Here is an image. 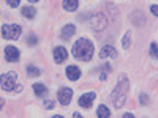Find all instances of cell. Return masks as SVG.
Wrapping results in <instances>:
<instances>
[{
  "instance_id": "9c48e42d",
  "label": "cell",
  "mask_w": 158,
  "mask_h": 118,
  "mask_svg": "<svg viewBox=\"0 0 158 118\" xmlns=\"http://www.w3.org/2000/svg\"><path fill=\"white\" fill-rule=\"evenodd\" d=\"M108 57H111V58H115V57H117L115 47H112V46H103V47H101V50H100V58H108Z\"/></svg>"
},
{
  "instance_id": "2e32d148",
  "label": "cell",
  "mask_w": 158,
  "mask_h": 118,
  "mask_svg": "<svg viewBox=\"0 0 158 118\" xmlns=\"http://www.w3.org/2000/svg\"><path fill=\"white\" fill-rule=\"evenodd\" d=\"M27 74L32 76V77H38V76H41V71H40V68L30 65V66H27Z\"/></svg>"
},
{
  "instance_id": "ac0fdd59",
  "label": "cell",
  "mask_w": 158,
  "mask_h": 118,
  "mask_svg": "<svg viewBox=\"0 0 158 118\" xmlns=\"http://www.w3.org/2000/svg\"><path fill=\"white\" fill-rule=\"evenodd\" d=\"M108 73H111V66H109V65H104V68H103L101 73H100V79H101V81H106Z\"/></svg>"
},
{
  "instance_id": "d4e9b609",
  "label": "cell",
  "mask_w": 158,
  "mask_h": 118,
  "mask_svg": "<svg viewBox=\"0 0 158 118\" xmlns=\"http://www.w3.org/2000/svg\"><path fill=\"white\" fill-rule=\"evenodd\" d=\"M131 116H133V113H125L123 115V118H131Z\"/></svg>"
},
{
  "instance_id": "d6986e66",
  "label": "cell",
  "mask_w": 158,
  "mask_h": 118,
  "mask_svg": "<svg viewBox=\"0 0 158 118\" xmlns=\"http://www.w3.org/2000/svg\"><path fill=\"white\" fill-rule=\"evenodd\" d=\"M150 55L158 60V44H156V43H152V44H150Z\"/></svg>"
},
{
  "instance_id": "8992f818",
  "label": "cell",
  "mask_w": 158,
  "mask_h": 118,
  "mask_svg": "<svg viewBox=\"0 0 158 118\" xmlns=\"http://www.w3.org/2000/svg\"><path fill=\"white\" fill-rule=\"evenodd\" d=\"M94 101H95V93L94 91H89V93H85V95H82L81 98H79V106L84 107V109H90Z\"/></svg>"
},
{
  "instance_id": "5bb4252c",
  "label": "cell",
  "mask_w": 158,
  "mask_h": 118,
  "mask_svg": "<svg viewBox=\"0 0 158 118\" xmlns=\"http://www.w3.org/2000/svg\"><path fill=\"white\" fill-rule=\"evenodd\" d=\"M109 115H111V112L106 106H103V104L98 106V109H97V116L98 118H109Z\"/></svg>"
},
{
  "instance_id": "ba28073f",
  "label": "cell",
  "mask_w": 158,
  "mask_h": 118,
  "mask_svg": "<svg viewBox=\"0 0 158 118\" xmlns=\"http://www.w3.org/2000/svg\"><path fill=\"white\" fill-rule=\"evenodd\" d=\"M67 58H68V50L65 47H62V46H57L54 49V61L56 63H63Z\"/></svg>"
},
{
  "instance_id": "7402d4cb",
  "label": "cell",
  "mask_w": 158,
  "mask_h": 118,
  "mask_svg": "<svg viewBox=\"0 0 158 118\" xmlns=\"http://www.w3.org/2000/svg\"><path fill=\"white\" fill-rule=\"evenodd\" d=\"M44 107L46 109H52V107H54V101H51V99L44 101Z\"/></svg>"
},
{
  "instance_id": "9a60e30c",
  "label": "cell",
  "mask_w": 158,
  "mask_h": 118,
  "mask_svg": "<svg viewBox=\"0 0 158 118\" xmlns=\"http://www.w3.org/2000/svg\"><path fill=\"white\" fill-rule=\"evenodd\" d=\"M22 16L24 18H27V19H32V18H35V8L33 6H22Z\"/></svg>"
},
{
  "instance_id": "30bf717a",
  "label": "cell",
  "mask_w": 158,
  "mask_h": 118,
  "mask_svg": "<svg viewBox=\"0 0 158 118\" xmlns=\"http://www.w3.org/2000/svg\"><path fill=\"white\" fill-rule=\"evenodd\" d=\"M74 32H76V27H74L73 24H70V25H65V27L62 29V32H60V38L67 41V39H70V38L74 35Z\"/></svg>"
},
{
  "instance_id": "8fae6325",
  "label": "cell",
  "mask_w": 158,
  "mask_h": 118,
  "mask_svg": "<svg viewBox=\"0 0 158 118\" xmlns=\"http://www.w3.org/2000/svg\"><path fill=\"white\" fill-rule=\"evenodd\" d=\"M79 76H81V69H79L77 66H68L67 68V77L70 79V81H77Z\"/></svg>"
},
{
  "instance_id": "3957f363",
  "label": "cell",
  "mask_w": 158,
  "mask_h": 118,
  "mask_svg": "<svg viewBox=\"0 0 158 118\" xmlns=\"http://www.w3.org/2000/svg\"><path fill=\"white\" fill-rule=\"evenodd\" d=\"M0 81H2V90L5 91H13V90H16V91H21L22 87L21 84H18V76L16 73H6V74H2L0 76Z\"/></svg>"
},
{
  "instance_id": "5b68a950",
  "label": "cell",
  "mask_w": 158,
  "mask_h": 118,
  "mask_svg": "<svg viewBox=\"0 0 158 118\" xmlns=\"http://www.w3.org/2000/svg\"><path fill=\"white\" fill-rule=\"evenodd\" d=\"M73 98V90L71 88H67V87H62L59 91H57V99L62 106H68L70 101Z\"/></svg>"
},
{
  "instance_id": "7a4b0ae2",
  "label": "cell",
  "mask_w": 158,
  "mask_h": 118,
  "mask_svg": "<svg viewBox=\"0 0 158 118\" xmlns=\"http://www.w3.org/2000/svg\"><path fill=\"white\" fill-rule=\"evenodd\" d=\"M73 55L81 61H90L94 57V43L87 38H81L73 44Z\"/></svg>"
},
{
  "instance_id": "277c9868",
  "label": "cell",
  "mask_w": 158,
  "mask_h": 118,
  "mask_svg": "<svg viewBox=\"0 0 158 118\" xmlns=\"http://www.w3.org/2000/svg\"><path fill=\"white\" fill-rule=\"evenodd\" d=\"M21 33H22V29L18 24H3L2 25V36L5 39H19Z\"/></svg>"
},
{
  "instance_id": "6da1fadb",
  "label": "cell",
  "mask_w": 158,
  "mask_h": 118,
  "mask_svg": "<svg viewBox=\"0 0 158 118\" xmlns=\"http://www.w3.org/2000/svg\"><path fill=\"white\" fill-rule=\"evenodd\" d=\"M128 88H130V82L127 76H120L118 82L115 85V88L112 90V93L109 96V101L112 102V106L115 109H120L125 101H127V95H128Z\"/></svg>"
},
{
  "instance_id": "52a82bcc",
  "label": "cell",
  "mask_w": 158,
  "mask_h": 118,
  "mask_svg": "<svg viewBox=\"0 0 158 118\" xmlns=\"http://www.w3.org/2000/svg\"><path fill=\"white\" fill-rule=\"evenodd\" d=\"M5 58H6V61H10V63L18 61V60H19V50H18L15 46H6V47H5Z\"/></svg>"
},
{
  "instance_id": "e0dca14e",
  "label": "cell",
  "mask_w": 158,
  "mask_h": 118,
  "mask_svg": "<svg viewBox=\"0 0 158 118\" xmlns=\"http://www.w3.org/2000/svg\"><path fill=\"white\" fill-rule=\"evenodd\" d=\"M130 41H131V32H127L125 36H123V41H122V47L128 49L130 47Z\"/></svg>"
},
{
  "instance_id": "cb8c5ba5",
  "label": "cell",
  "mask_w": 158,
  "mask_h": 118,
  "mask_svg": "<svg viewBox=\"0 0 158 118\" xmlns=\"http://www.w3.org/2000/svg\"><path fill=\"white\" fill-rule=\"evenodd\" d=\"M150 11L153 13L155 16H158V5H152V6H150Z\"/></svg>"
},
{
  "instance_id": "4fadbf2b",
  "label": "cell",
  "mask_w": 158,
  "mask_h": 118,
  "mask_svg": "<svg viewBox=\"0 0 158 118\" xmlns=\"http://www.w3.org/2000/svg\"><path fill=\"white\" fill-rule=\"evenodd\" d=\"M33 91H35V95H36L38 98H43V96L48 93V88H46L43 84H35V85H33Z\"/></svg>"
},
{
  "instance_id": "7c38bea8",
  "label": "cell",
  "mask_w": 158,
  "mask_h": 118,
  "mask_svg": "<svg viewBox=\"0 0 158 118\" xmlns=\"http://www.w3.org/2000/svg\"><path fill=\"white\" fill-rule=\"evenodd\" d=\"M79 2L77 0H63V10L65 11H76Z\"/></svg>"
},
{
  "instance_id": "484cf974",
  "label": "cell",
  "mask_w": 158,
  "mask_h": 118,
  "mask_svg": "<svg viewBox=\"0 0 158 118\" xmlns=\"http://www.w3.org/2000/svg\"><path fill=\"white\" fill-rule=\"evenodd\" d=\"M30 3H36V2H40V0H29Z\"/></svg>"
},
{
  "instance_id": "603a6c76",
  "label": "cell",
  "mask_w": 158,
  "mask_h": 118,
  "mask_svg": "<svg viewBox=\"0 0 158 118\" xmlns=\"http://www.w3.org/2000/svg\"><path fill=\"white\" fill-rule=\"evenodd\" d=\"M139 99H141V101H139L141 104H147V102H149V96H147V95H141Z\"/></svg>"
},
{
  "instance_id": "ffe728a7",
  "label": "cell",
  "mask_w": 158,
  "mask_h": 118,
  "mask_svg": "<svg viewBox=\"0 0 158 118\" xmlns=\"http://www.w3.org/2000/svg\"><path fill=\"white\" fill-rule=\"evenodd\" d=\"M6 3H8L11 8H18L19 3H21V0H6Z\"/></svg>"
},
{
  "instance_id": "44dd1931",
  "label": "cell",
  "mask_w": 158,
  "mask_h": 118,
  "mask_svg": "<svg viewBox=\"0 0 158 118\" xmlns=\"http://www.w3.org/2000/svg\"><path fill=\"white\" fill-rule=\"evenodd\" d=\"M27 43H29V44H36V36H35V35H29Z\"/></svg>"
}]
</instances>
